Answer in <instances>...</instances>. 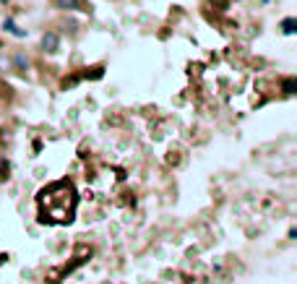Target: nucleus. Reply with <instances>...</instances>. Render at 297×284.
Returning <instances> with one entry per match:
<instances>
[{
  "mask_svg": "<svg viewBox=\"0 0 297 284\" xmlns=\"http://www.w3.org/2000/svg\"><path fill=\"white\" fill-rule=\"evenodd\" d=\"M76 206H78V193L68 180L50 182L37 193V209H39L42 224H71L73 216H76Z\"/></svg>",
  "mask_w": 297,
  "mask_h": 284,
  "instance_id": "1",
  "label": "nucleus"
},
{
  "mask_svg": "<svg viewBox=\"0 0 297 284\" xmlns=\"http://www.w3.org/2000/svg\"><path fill=\"white\" fill-rule=\"evenodd\" d=\"M55 8H60V11H89L83 0H55Z\"/></svg>",
  "mask_w": 297,
  "mask_h": 284,
  "instance_id": "2",
  "label": "nucleus"
},
{
  "mask_svg": "<svg viewBox=\"0 0 297 284\" xmlns=\"http://www.w3.org/2000/svg\"><path fill=\"white\" fill-rule=\"evenodd\" d=\"M42 47H44V52H55L58 50V34H44L42 36Z\"/></svg>",
  "mask_w": 297,
  "mask_h": 284,
  "instance_id": "3",
  "label": "nucleus"
},
{
  "mask_svg": "<svg viewBox=\"0 0 297 284\" xmlns=\"http://www.w3.org/2000/svg\"><path fill=\"white\" fill-rule=\"evenodd\" d=\"M295 26H297L295 18H284V21H282V32H284V34H292V32H295Z\"/></svg>",
  "mask_w": 297,
  "mask_h": 284,
  "instance_id": "4",
  "label": "nucleus"
},
{
  "mask_svg": "<svg viewBox=\"0 0 297 284\" xmlns=\"http://www.w3.org/2000/svg\"><path fill=\"white\" fill-rule=\"evenodd\" d=\"M5 29H8V32H11V34H16V36H24V32H21V29H18V26H16L13 21H5Z\"/></svg>",
  "mask_w": 297,
  "mask_h": 284,
  "instance_id": "5",
  "label": "nucleus"
},
{
  "mask_svg": "<svg viewBox=\"0 0 297 284\" xmlns=\"http://www.w3.org/2000/svg\"><path fill=\"white\" fill-rule=\"evenodd\" d=\"M292 89H295V81L287 78V81H284V91H287V94H292Z\"/></svg>",
  "mask_w": 297,
  "mask_h": 284,
  "instance_id": "6",
  "label": "nucleus"
}]
</instances>
